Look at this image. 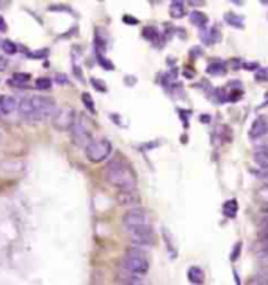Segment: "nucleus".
<instances>
[{
	"mask_svg": "<svg viewBox=\"0 0 268 285\" xmlns=\"http://www.w3.org/2000/svg\"><path fill=\"white\" fill-rule=\"evenodd\" d=\"M19 114L32 122H41L47 118H54L57 113V103L47 96H29L19 102Z\"/></svg>",
	"mask_w": 268,
	"mask_h": 285,
	"instance_id": "1",
	"label": "nucleus"
},
{
	"mask_svg": "<svg viewBox=\"0 0 268 285\" xmlns=\"http://www.w3.org/2000/svg\"><path fill=\"white\" fill-rule=\"evenodd\" d=\"M105 180L108 185L118 188L119 191H130L137 188V174L129 163L124 160H111L105 166Z\"/></svg>",
	"mask_w": 268,
	"mask_h": 285,
	"instance_id": "2",
	"label": "nucleus"
},
{
	"mask_svg": "<svg viewBox=\"0 0 268 285\" xmlns=\"http://www.w3.org/2000/svg\"><path fill=\"white\" fill-rule=\"evenodd\" d=\"M122 269L132 277H142L149 271V260L143 251L130 249L122 258Z\"/></svg>",
	"mask_w": 268,
	"mask_h": 285,
	"instance_id": "3",
	"label": "nucleus"
},
{
	"mask_svg": "<svg viewBox=\"0 0 268 285\" xmlns=\"http://www.w3.org/2000/svg\"><path fill=\"white\" fill-rule=\"evenodd\" d=\"M72 130V141L77 148H86L93 141V125L86 114H80L79 119H75Z\"/></svg>",
	"mask_w": 268,
	"mask_h": 285,
	"instance_id": "4",
	"label": "nucleus"
},
{
	"mask_svg": "<svg viewBox=\"0 0 268 285\" xmlns=\"http://www.w3.org/2000/svg\"><path fill=\"white\" fill-rule=\"evenodd\" d=\"M111 154V143L107 138H96L85 148V155L91 163L104 162Z\"/></svg>",
	"mask_w": 268,
	"mask_h": 285,
	"instance_id": "5",
	"label": "nucleus"
},
{
	"mask_svg": "<svg viewBox=\"0 0 268 285\" xmlns=\"http://www.w3.org/2000/svg\"><path fill=\"white\" fill-rule=\"evenodd\" d=\"M75 118H77V113H75V110L72 107L66 105V107L57 110V113L54 114V118H52V125H54L55 130H58V132H68L74 127Z\"/></svg>",
	"mask_w": 268,
	"mask_h": 285,
	"instance_id": "6",
	"label": "nucleus"
},
{
	"mask_svg": "<svg viewBox=\"0 0 268 285\" xmlns=\"http://www.w3.org/2000/svg\"><path fill=\"white\" fill-rule=\"evenodd\" d=\"M122 224L127 230L143 227V226H151V218L146 210L142 207H135V209L127 210L122 216Z\"/></svg>",
	"mask_w": 268,
	"mask_h": 285,
	"instance_id": "7",
	"label": "nucleus"
},
{
	"mask_svg": "<svg viewBox=\"0 0 268 285\" xmlns=\"http://www.w3.org/2000/svg\"><path fill=\"white\" fill-rule=\"evenodd\" d=\"M127 234H129L135 246H152V243H154V229H152V226L130 229L127 230Z\"/></svg>",
	"mask_w": 268,
	"mask_h": 285,
	"instance_id": "8",
	"label": "nucleus"
},
{
	"mask_svg": "<svg viewBox=\"0 0 268 285\" xmlns=\"http://www.w3.org/2000/svg\"><path fill=\"white\" fill-rule=\"evenodd\" d=\"M268 133V121L265 116H257L256 119L252 121L249 127V138L251 139H259Z\"/></svg>",
	"mask_w": 268,
	"mask_h": 285,
	"instance_id": "9",
	"label": "nucleus"
},
{
	"mask_svg": "<svg viewBox=\"0 0 268 285\" xmlns=\"http://www.w3.org/2000/svg\"><path fill=\"white\" fill-rule=\"evenodd\" d=\"M118 202L122 207H138L140 204V194L137 193V190H130V191H119L118 193Z\"/></svg>",
	"mask_w": 268,
	"mask_h": 285,
	"instance_id": "10",
	"label": "nucleus"
},
{
	"mask_svg": "<svg viewBox=\"0 0 268 285\" xmlns=\"http://www.w3.org/2000/svg\"><path fill=\"white\" fill-rule=\"evenodd\" d=\"M19 108V102L15 96H0V114H11Z\"/></svg>",
	"mask_w": 268,
	"mask_h": 285,
	"instance_id": "11",
	"label": "nucleus"
},
{
	"mask_svg": "<svg viewBox=\"0 0 268 285\" xmlns=\"http://www.w3.org/2000/svg\"><path fill=\"white\" fill-rule=\"evenodd\" d=\"M29 80H30V74L25 72H15L11 77L8 83L13 86H19V88H27L29 86Z\"/></svg>",
	"mask_w": 268,
	"mask_h": 285,
	"instance_id": "12",
	"label": "nucleus"
},
{
	"mask_svg": "<svg viewBox=\"0 0 268 285\" xmlns=\"http://www.w3.org/2000/svg\"><path fill=\"white\" fill-rule=\"evenodd\" d=\"M187 277H188V280H190L191 283L202 285V283H204V279H206V274H204V271H202L199 266H191V268H188Z\"/></svg>",
	"mask_w": 268,
	"mask_h": 285,
	"instance_id": "13",
	"label": "nucleus"
},
{
	"mask_svg": "<svg viewBox=\"0 0 268 285\" xmlns=\"http://www.w3.org/2000/svg\"><path fill=\"white\" fill-rule=\"evenodd\" d=\"M190 22L198 29H204L209 22V18L202 11H191L190 13Z\"/></svg>",
	"mask_w": 268,
	"mask_h": 285,
	"instance_id": "14",
	"label": "nucleus"
},
{
	"mask_svg": "<svg viewBox=\"0 0 268 285\" xmlns=\"http://www.w3.org/2000/svg\"><path fill=\"white\" fill-rule=\"evenodd\" d=\"M224 22L227 24V25H231V27H234V29H243L245 27V22H243V18L241 16H238V15H235V13H226L224 15Z\"/></svg>",
	"mask_w": 268,
	"mask_h": 285,
	"instance_id": "15",
	"label": "nucleus"
},
{
	"mask_svg": "<svg viewBox=\"0 0 268 285\" xmlns=\"http://www.w3.org/2000/svg\"><path fill=\"white\" fill-rule=\"evenodd\" d=\"M204 32H207V35H206V33H202V35H201V38H202V41L206 43L207 46L215 44V43L218 41L220 38H221V35H220V32H218V29H216V25H215V27H212L210 30H204Z\"/></svg>",
	"mask_w": 268,
	"mask_h": 285,
	"instance_id": "16",
	"label": "nucleus"
},
{
	"mask_svg": "<svg viewBox=\"0 0 268 285\" xmlns=\"http://www.w3.org/2000/svg\"><path fill=\"white\" fill-rule=\"evenodd\" d=\"M184 15H185V4L184 2H179V0H176V2H171V5H170V16L173 19H181Z\"/></svg>",
	"mask_w": 268,
	"mask_h": 285,
	"instance_id": "17",
	"label": "nucleus"
},
{
	"mask_svg": "<svg viewBox=\"0 0 268 285\" xmlns=\"http://www.w3.org/2000/svg\"><path fill=\"white\" fill-rule=\"evenodd\" d=\"M252 251L256 254H260V252H268V234H262L257 241L254 243L252 246Z\"/></svg>",
	"mask_w": 268,
	"mask_h": 285,
	"instance_id": "18",
	"label": "nucleus"
},
{
	"mask_svg": "<svg viewBox=\"0 0 268 285\" xmlns=\"http://www.w3.org/2000/svg\"><path fill=\"white\" fill-rule=\"evenodd\" d=\"M237 210H238V204L235 199H231V201H227L224 202L223 205V213L226 218H234L237 215Z\"/></svg>",
	"mask_w": 268,
	"mask_h": 285,
	"instance_id": "19",
	"label": "nucleus"
},
{
	"mask_svg": "<svg viewBox=\"0 0 268 285\" xmlns=\"http://www.w3.org/2000/svg\"><path fill=\"white\" fill-rule=\"evenodd\" d=\"M207 74H210V75H215V77H218V75H224L226 74V66L223 63H210L209 66H207Z\"/></svg>",
	"mask_w": 268,
	"mask_h": 285,
	"instance_id": "20",
	"label": "nucleus"
},
{
	"mask_svg": "<svg viewBox=\"0 0 268 285\" xmlns=\"http://www.w3.org/2000/svg\"><path fill=\"white\" fill-rule=\"evenodd\" d=\"M256 199L263 204V205H268V184H263L260 185L257 190H256Z\"/></svg>",
	"mask_w": 268,
	"mask_h": 285,
	"instance_id": "21",
	"label": "nucleus"
},
{
	"mask_svg": "<svg viewBox=\"0 0 268 285\" xmlns=\"http://www.w3.org/2000/svg\"><path fill=\"white\" fill-rule=\"evenodd\" d=\"M246 285H268V273H259L249 277Z\"/></svg>",
	"mask_w": 268,
	"mask_h": 285,
	"instance_id": "22",
	"label": "nucleus"
},
{
	"mask_svg": "<svg viewBox=\"0 0 268 285\" xmlns=\"http://www.w3.org/2000/svg\"><path fill=\"white\" fill-rule=\"evenodd\" d=\"M0 47H2V50L5 52L7 55H13V54H16V52H18V46L13 41H10V40H5V41L0 43Z\"/></svg>",
	"mask_w": 268,
	"mask_h": 285,
	"instance_id": "23",
	"label": "nucleus"
},
{
	"mask_svg": "<svg viewBox=\"0 0 268 285\" xmlns=\"http://www.w3.org/2000/svg\"><path fill=\"white\" fill-rule=\"evenodd\" d=\"M82 102H83V105L91 111L93 114L96 113V103H94V100H93V97L89 96L88 93H83L82 94Z\"/></svg>",
	"mask_w": 268,
	"mask_h": 285,
	"instance_id": "24",
	"label": "nucleus"
},
{
	"mask_svg": "<svg viewBox=\"0 0 268 285\" xmlns=\"http://www.w3.org/2000/svg\"><path fill=\"white\" fill-rule=\"evenodd\" d=\"M254 80L259 82V83H265L268 82V68H259L254 74Z\"/></svg>",
	"mask_w": 268,
	"mask_h": 285,
	"instance_id": "25",
	"label": "nucleus"
},
{
	"mask_svg": "<svg viewBox=\"0 0 268 285\" xmlns=\"http://www.w3.org/2000/svg\"><path fill=\"white\" fill-rule=\"evenodd\" d=\"M52 86V80L47 79V77H43V79H38L36 83H35V88L41 89V91H46V89H50Z\"/></svg>",
	"mask_w": 268,
	"mask_h": 285,
	"instance_id": "26",
	"label": "nucleus"
},
{
	"mask_svg": "<svg viewBox=\"0 0 268 285\" xmlns=\"http://www.w3.org/2000/svg\"><path fill=\"white\" fill-rule=\"evenodd\" d=\"M143 36L146 38L148 41H157V38H159V32L154 29V27H146L143 30Z\"/></svg>",
	"mask_w": 268,
	"mask_h": 285,
	"instance_id": "27",
	"label": "nucleus"
},
{
	"mask_svg": "<svg viewBox=\"0 0 268 285\" xmlns=\"http://www.w3.org/2000/svg\"><path fill=\"white\" fill-rule=\"evenodd\" d=\"M91 85L97 89V91H102V93H105L107 91V86L105 83L102 82V80H97V79H91Z\"/></svg>",
	"mask_w": 268,
	"mask_h": 285,
	"instance_id": "28",
	"label": "nucleus"
},
{
	"mask_svg": "<svg viewBox=\"0 0 268 285\" xmlns=\"http://www.w3.org/2000/svg\"><path fill=\"white\" fill-rule=\"evenodd\" d=\"M163 238H165V241L168 243V249H171V254L176 255V249L173 248V243H171V235H168V230L167 229H163Z\"/></svg>",
	"mask_w": 268,
	"mask_h": 285,
	"instance_id": "29",
	"label": "nucleus"
},
{
	"mask_svg": "<svg viewBox=\"0 0 268 285\" xmlns=\"http://www.w3.org/2000/svg\"><path fill=\"white\" fill-rule=\"evenodd\" d=\"M127 285H149L148 282H145L142 277H130L127 280Z\"/></svg>",
	"mask_w": 268,
	"mask_h": 285,
	"instance_id": "30",
	"label": "nucleus"
},
{
	"mask_svg": "<svg viewBox=\"0 0 268 285\" xmlns=\"http://www.w3.org/2000/svg\"><path fill=\"white\" fill-rule=\"evenodd\" d=\"M55 80H57V83H60V85H68V83H69L68 75H65V74H57V75H55Z\"/></svg>",
	"mask_w": 268,
	"mask_h": 285,
	"instance_id": "31",
	"label": "nucleus"
},
{
	"mask_svg": "<svg viewBox=\"0 0 268 285\" xmlns=\"http://www.w3.org/2000/svg\"><path fill=\"white\" fill-rule=\"evenodd\" d=\"M99 63L102 64V66H104L107 71H111V69H114V66H113V64L110 63V61H107L104 57H102V55H99Z\"/></svg>",
	"mask_w": 268,
	"mask_h": 285,
	"instance_id": "32",
	"label": "nucleus"
},
{
	"mask_svg": "<svg viewBox=\"0 0 268 285\" xmlns=\"http://www.w3.org/2000/svg\"><path fill=\"white\" fill-rule=\"evenodd\" d=\"M260 229H262V234H268V215L260 219Z\"/></svg>",
	"mask_w": 268,
	"mask_h": 285,
	"instance_id": "33",
	"label": "nucleus"
},
{
	"mask_svg": "<svg viewBox=\"0 0 268 285\" xmlns=\"http://www.w3.org/2000/svg\"><path fill=\"white\" fill-rule=\"evenodd\" d=\"M241 243H237L235 244V249L232 251V254H231V260L234 262V260H237V258H238V254H240V248H241V246H240Z\"/></svg>",
	"mask_w": 268,
	"mask_h": 285,
	"instance_id": "34",
	"label": "nucleus"
},
{
	"mask_svg": "<svg viewBox=\"0 0 268 285\" xmlns=\"http://www.w3.org/2000/svg\"><path fill=\"white\" fill-rule=\"evenodd\" d=\"M254 174H256L259 179H262V180H268V170H259V171H254Z\"/></svg>",
	"mask_w": 268,
	"mask_h": 285,
	"instance_id": "35",
	"label": "nucleus"
},
{
	"mask_svg": "<svg viewBox=\"0 0 268 285\" xmlns=\"http://www.w3.org/2000/svg\"><path fill=\"white\" fill-rule=\"evenodd\" d=\"M243 68L248 71H257L259 69V64L257 63H243Z\"/></svg>",
	"mask_w": 268,
	"mask_h": 285,
	"instance_id": "36",
	"label": "nucleus"
},
{
	"mask_svg": "<svg viewBox=\"0 0 268 285\" xmlns=\"http://www.w3.org/2000/svg\"><path fill=\"white\" fill-rule=\"evenodd\" d=\"M7 30H8V25H7L5 19L0 16V33H5Z\"/></svg>",
	"mask_w": 268,
	"mask_h": 285,
	"instance_id": "37",
	"label": "nucleus"
},
{
	"mask_svg": "<svg viewBox=\"0 0 268 285\" xmlns=\"http://www.w3.org/2000/svg\"><path fill=\"white\" fill-rule=\"evenodd\" d=\"M124 22H127V24H132V25L138 24V21H137L135 18H132V16H124Z\"/></svg>",
	"mask_w": 268,
	"mask_h": 285,
	"instance_id": "38",
	"label": "nucleus"
},
{
	"mask_svg": "<svg viewBox=\"0 0 268 285\" xmlns=\"http://www.w3.org/2000/svg\"><path fill=\"white\" fill-rule=\"evenodd\" d=\"M8 66V61H7V58H2L0 57V71H5V68Z\"/></svg>",
	"mask_w": 268,
	"mask_h": 285,
	"instance_id": "39",
	"label": "nucleus"
},
{
	"mask_svg": "<svg viewBox=\"0 0 268 285\" xmlns=\"http://www.w3.org/2000/svg\"><path fill=\"white\" fill-rule=\"evenodd\" d=\"M265 212H266V215H268V209H265Z\"/></svg>",
	"mask_w": 268,
	"mask_h": 285,
	"instance_id": "40",
	"label": "nucleus"
},
{
	"mask_svg": "<svg viewBox=\"0 0 268 285\" xmlns=\"http://www.w3.org/2000/svg\"><path fill=\"white\" fill-rule=\"evenodd\" d=\"M263 4H265V5H268V2H263Z\"/></svg>",
	"mask_w": 268,
	"mask_h": 285,
	"instance_id": "41",
	"label": "nucleus"
}]
</instances>
